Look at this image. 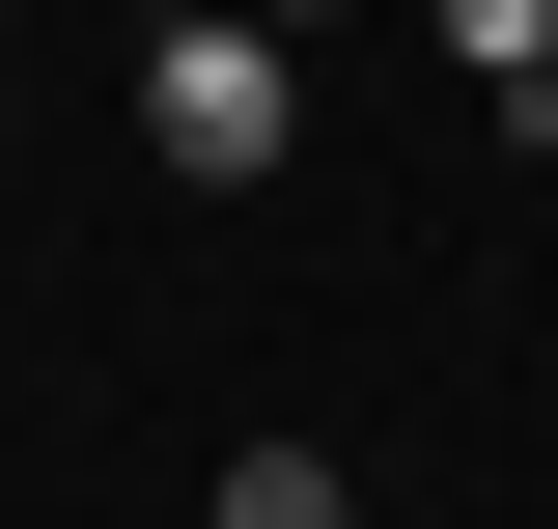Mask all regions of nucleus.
Returning a JSON list of instances; mask_svg holds the SVG:
<instances>
[{
    "instance_id": "4",
    "label": "nucleus",
    "mask_w": 558,
    "mask_h": 529,
    "mask_svg": "<svg viewBox=\"0 0 558 529\" xmlns=\"http://www.w3.org/2000/svg\"><path fill=\"white\" fill-rule=\"evenodd\" d=\"M252 28H363V0H252Z\"/></svg>"
},
{
    "instance_id": "1",
    "label": "nucleus",
    "mask_w": 558,
    "mask_h": 529,
    "mask_svg": "<svg viewBox=\"0 0 558 529\" xmlns=\"http://www.w3.org/2000/svg\"><path fill=\"white\" fill-rule=\"evenodd\" d=\"M279 112H307V28H252V0H168V28H140V139H168L196 196H252Z\"/></svg>"
},
{
    "instance_id": "5",
    "label": "nucleus",
    "mask_w": 558,
    "mask_h": 529,
    "mask_svg": "<svg viewBox=\"0 0 558 529\" xmlns=\"http://www.w3.org/2000/svg\"><path fill=\"white\" fill-rule=\"evenodd\" d=\"M0 57H28V28H0Z\"/></svg>"
},
{
    "instance_id": "3",
    "label": "nucleus",
    "mask_w": 558,
    "mask_h": 529,
    "mask_svg": "<svg viewBox=\"0 0 558 529\" xmlns=\"http://www.w3.org/2000/svg\"><path fill=\"white\" fill-rule=\"evenodd\" d=\"M196 529H363V473L307 446V418H279V446H223V502H196Z\"/></svg>"
},
{
    "instance_id": "2",
    "label": "nucleus",
    "mask_w": 558,
    "mask_h": 529,
    "mask_svg": "<svg viewBox=\"0 0 558 529\" xmlns=\"http://www.w3.org/2000/svg\"><path fill=\"white\" fill-rule=\"evenodd\" d=\"M418 28H447V84H475L502 139H558V0H418Z\"/></svg>"
}]
</instances>
